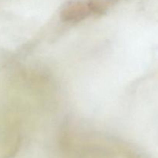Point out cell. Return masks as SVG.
<instances>
[{"instance_id": "cell-1", "label": "cell", "mask_w": 158, "mask_h": 158, "mask_svg": "<svg viewBox=\"0 0 158 158\" xmlns=\"http://www.w3.org/2000/svg\"><path fill=\"white\" fill-rule=\"evenodd\" d=\"M91 14L87 3L81 1H71L66 3L60 12L62 21L68 23H77Z\"/></svg>"}]
</instances>
